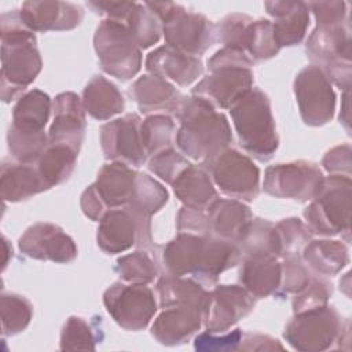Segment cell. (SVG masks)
Returning <instances> with one entry per match:
<instances>
[{
  "label": "cell",
  "mask_w": 352,
  "mask_h": 352,
  "mask_svg": "<svg viewBox=\"0 0 352 352\" xmlns=\"http://www.w3.org/2000/svg\"><path fill=\"white\" fill-rule=\"evenodd\" d=\"M94 48L104 73L126 81L142 67V52L125 23L103 19L94 34Z\"/></svg>",
  "instance_id": "52a82bcc"
},
{
  "label": "cell",
  "mask_w": 352,
  "mask_h": 352,
  "mask_svg": "<svg viewBox=\"0 0 352 352\" xmlns=\"http://www.w3.org/2000/svg\"><path fill=\"white\" fill-rule=\"evenodd\" d=\"M206 235L179 232L170 239L160 254V265L164 275H194L199 268Z\"/></svg>",
  "instance_id": "cb8c5ba5"
},
{
  "label": "cell",
  "mask_w": 352,
  "mask_h": 352,
  "mask_svg": "<svg viewBox=\"0 0 352 352\" xmlns=\"http://www.w3.org/2000/svg\"><path fill=\"white\" fill-rule=\"evenodd\" d=\"M168 199L169 194L160 182L147 173L138 172L132 199L126 206L151 219V216L157 213Z\"/></svg>",
  "instance_id": "ab89813d"
},
{
  "label": "cell",
  "mask_w": 352,
  "mask_h": 352,
  "mask_svg": "<svg viewBox=\"0 0 352 352\" xmlns=\"http://www.w3.org/2000/svg\"><path fill=\"white\" fill-rule=\"evenodd\" d=\"M206 216L209 235L235 245L242 241L253 220L250 208L231 198H217L206 209Z\"/></svg>",
  "instance_id": "44dd1931"
},
{
  "label": "cell",
  "mask_w": 352,
  "mask_h": 352,
  "mask_svg": "<svg viewBox=\"0 0 352 352\" xmlns=\"http://www.w3.org/2000/svg\"><path fill=\"white\" fill-rule=\"evenodd\" d=\"M166 45L191 55L201 56L216 40V26L205 15L188 12L183 6L162 23Z\"/></svg>",
  "instance_id": "9a60e30c"
},
{
  "label": "cell",
  "mask_w": 352,
  "mask_h": 352,
  "mask_svg": "<svg viewBox=\"0 0 352 352\" xmlns=\"http://www.w3.org/2000/svg\"><path fill=\"white\" fill-rule=\"evenodd\" d=\"M87 6L96 14L104 15L106 19H113L125 23L135 3L132 1H88Z\"/></svg>",
  "instance_id": "11a10c76"
},
{
  "label": "cell",
  "mask_w": 352,
  "mask_h": 352,
  "mask_svg": "<svg viewBox=\"0 0 352 352\" xmlns=\"http://www.w3.org/2000/svg\"><path fill=\"white\" fill-rule=\"evenodd\" d=\"M103 340L102 327L96 320L88 322L81 316H70L60 331V351H95Z\"/></svg>",
  "instance_id": "8d00e7d4"
},
{
  "label": "cell",
  "mask_w": 352,
  "mask_h": 352,
  "mask_svg": "<svg viewBox=\"0 0 352 352\" xmlns=\"http://www.w3.org/2000/svg\"><path fill=\"white\" fill-rule=\"evenodd\" d=\"M98 246L107 254L122 253L132 246L155 253L151 219L129 206L107 210L99 220Z\"/></svg>",
  "instance_id": "ba28073f"
},
{
  "label": "cell",
  "mask_w": 352,
  "mask_h": 352,
  "mask_svg": "<svg viewBox=\"0 0 352 352\" xmlns=\"http://www.w3.org/2000/svg\"><path fill=\"white\" fill-rule=\"evenodd\" d=\"M78 153L63 144H50L34 162L47 188L62 184L72 176Z\"/></svg>",
  "instance_id": "e575fe53"
},
{
  "label": "cell",
  "mask_w": 352,
  "mask_h": 352,
  "mask_svg": "<svg viewBox=\"0 0 352 352\" xmlns=\"http://www.w3.org/2000/svg\"><path fill=\"white\" fill-rule=\"evenodd\" d=\"M352 182L342 175L323 177L322 184L304 210V219L311 234L333 236L351 230ZM349 238V236H348Z\"/></svg>",
  "instance_id": "5b68a950"
},
{
  "label": "cell",
  "mask_w": 352,
  "mask_h": 352,
  "mask_svg": "<svg viewBox=\"0 0 352 352\" xmlns=\"http://www.w3.org/2000/svg\"><path fill=\"white\" fill-rule=\"evenodd\" d=\"M114 271L122 282L148 285L158 276L160 265L155 260V253L138 249L118 257Z\"/></svg>",
  "instance_id": "d590c367"
},
{
  "label": "cell",
  "mask_w": 352,
  "mask_h": 352,
  "mask_svg": "<svg viewBox=\"0 0 352 352\" xmlns=\"http://www.w3.org/2000/svg\"><path fill=\"white\" fill-rule=\"evenodd\" d=\"M103 304L113 320L128 331L146 329L157 312L154 292L147 285L122 280L106 289Z\"/></svg>",
  "instance_id": "8fae6325"
},
{
  "label": "cell",
  "mask_w": 352,
  "mask_h": 352,
  "mask_svg": "<svg viewBox=\"0 0 352 352\" xmlns=\"http://www.w3.org/2000/svg\"><path fill=\"white\" fill-rule=\"evenodd\" d=\"M256 298L241 285H217L208 296L204 311V326L212 333H226L238 320L248 316Z\"/></svg>",
  "instance_id": "2e32d148"
},
{
  "label": "cell",
  "mask_w": 352,
  "mask_h": 352,
  "mask_svg": "<svg viewBox=\"0 0 352 352\" xmlns=\"http://www.w3.org/2000/svg\"><path fill=\"white\" fill-rule=\"evenodd\" d=\"M301 253L311 272L324 278L337 275L349 263L348 246L337 239L309 241Z\"/></svg>",
  "instance_id": "1f68e13d"
},
{
  "label": "cell",
  "mask_w": 352,
  "mask_h": 352,
  "mask_svg": "<svg viewBox=\"0 0 352 352\" xmlns=\"http://www.w3.org/2000/svg\"><path fill=\"white\" fill-rule=\"evenodd\" d=\"M146 70L180 87H188L204 73L199 58L183 54L169 45H161L151 51L144 62Z\"/></svg>",
  "instance_id": "7402d4cb"
},
{
  "label": "cell",
  "mask_w": 352,
  "mask_h": 352,
  "mask_svg": "<svg viewBox=\"0 0 352 352\" xmlns=\"http://www.w3.org/2000/svg\"><path fill=\"white\" fill-rule=\"evenodd\" d=\"M18 248L25 256L44 261L70 263L77 257L73 238L52 223H36L26 228Z\"/></svg>",
  "instance_id": "e0dca14e"
},
{
  "label": "cell",
  "mask_w": 352,
  "mask_h": 352,
  "mask_svg": "<svg viewBox=\"0 0 352 352\" xmlns=\"http://www.w3.org/2000/svg\"><path fill=\"white\" fill-rule=\"evenodd\" d=\"M19 12L34 33L72 30L81 23L84 16L80 6L66 1H25Z\"/></svg>",
  "instance_id": "d6986e66"
},
{
  "label": "cell",
  "mask_w": 352,
  "mask_h": 352,
  "mask_svg": "<svg viewBox=\"0 0 352 352\" xmlns=\"http://www.w3.org/2000/svg\"><path fill=\"white\" fill-rule=\"evenodd\" d=\"M239 146L257 161L272 158L279 147L271 100L260 88H252L230 109Z\"/></svg>",
  "instance_id": "277c9868"
},
{
  "label": "cell",
  "mask_w": 352,
  "mask_h": 352,
  "mask_svg": "<svg viewBox=\"0 0 352 352\" xmlns=\"http://www.w3.org/2000/svg\"><path fill=\"white\" fill-rule=\"evenodd\" d=\"M331 293H333L331 283L324 276L314 275L311 282L300 293L294 294L292 301L293 312L298 314V312L323 307L329 304V298Z\"/></svg>",
  "instance_id": "c3c4849f"
},
{
  "label": "cell",
  "mask_w": 352,
  "mask_h": 352,
  "mask_svg": "<svg viewBox=\"0 0 352 352\" xmlns=\"http://www.w3.org/2000/svg\"><path fill=\"white\" fill-rule=\"evenodd\" d=\"M280 51L275 37L272 22L268 19L253 21L246 54L252 60H265L274 58Z\"/></svg>",
  "instance_id": "bcb514c9"
},
{
  "label": "cell",
  "mask_w": 352,
  "mask_h": 352,
  "mask_svg": "<svg viewBox=\"0 0 352 352\" xmlns=\"http://www.w3.org/2000/svg\"><path fill=\"white\" fill-rule=\"evenodd\" d=\"M348 4L345 1H314L308 3L319 28H337L349 22Z\"/></svg>",
  "instance_id": "f907efd6"
},
{
  "label": "cell",
  "mask_w": 352,
  "mask_h": 352,
  "mask_svg": "<svg viewBox=\"0 0 352 352\" xmlns=\"http://www.w3.org/2000/svg\"><path fill=\"white\" fill-rule=\"evenodd\" d=\"M190 165L191 164L187 161V158L173 147L150 157L148 161L150 172H153L168 184H173L180 173Z\"/></svg>",
  "instance_id": "681fc988"
},
{
  "label": "cell",
  "mask_w": 352,
  "mask_h": 352,
  "mask_svg": "<svg viewBox=\"0 0 352 352\" xmlns=\"http://www.w3.org/2000/svg\"><path fill=\"white\" fill-rule=\"evenodd\" d=\"M125 25L140 50L157 44L161 38L162 23L144 3H135Z\"/></svg>",
  "instance_id": "7bdbcfd3"
},
{
  "label": "cell",
  "mask_w": 352,
  "mask_h": 352,
  "mask_svg": "<svg viewBox=\"0 0 352 352\" xmlns=\"http://www.w3.org/2000/svg\"><path fill=\"white\" fill-rule=\"evenodd\" d=\"M52 110V100L48 94L40 89H30L25 92L21 98H18L14 109H12V126L30 131L40 132L44 131L50 113Z\"/></svg>",
  "instance_id": "836d02e7"
},
{
  "label": "cell",
  "mask_w": 352,
  "mask_h": 352,
  "mask_svg": "<svg viewBox=\"0 0 352 352\" xmlns=\"http://www.w3.org/2000/svg\"><path fill=\"white\" fill-rule=\"evenodd\" d=\"M1 336L12 337L23 331L33 318V304L23 296L3 293L0 296Z\"/></svg>",
  "instance_id": "60d3db41"
},
{
  "label": "cell",
  "mask_w": 352,
  "mask_h": 352,
  "mask_svg": "<svg viewBox=\"0 0 352 352\" xmlns=\"http://www.w3.org/2000/svg\"><path fill=\"white\" fill-rule=\"evenodd\" d=\"M160 308L192 307L205 311L209 292L192 278L162 275L155 285Z\"/></svg>",
  "instance_id": "4dcf8cb0"
},
{
  "label": "cell",
  "mask_w": 352,
  "mask_h": 352,
  "mask_svg": "<svg viewBox=\"0 0 352 352\" xmlns=\"http://www.w3.org/2000/svg\"><path fill=\"white\" fill-rule=\"evenodd\" d=\"M128 94L138 104L140 113L147 116H175L183 99V95L170 81L151 73L139 77L129 87Z\"/></svg>",
  "instance_id": "ffe728a7"
},
{
  "label": "cell",
  "mask_w": 352,
  "mask_h": 352,
  "mask_svg": "<svg viewBox=\"0 0 352 352\" xmlns=\"http://www.w3.org/2000/svg\"><path fill=\"white\" fill-rule=\"evenodd\" d=\"M140 126L142 120L136 113L125 114L102 125L100 147L104 158L135 168L142 166L147 154L143 147Z\"/></svg>",
  "instance_id": "5bb4252c"
},
{
  "label": "cell",
  "mask_w": 352,
  "mask_h": 352,
  "mask_svg": "<svg viewBox=\"0 0 352 352\" xmlns=\"http://www.w3.org/2000/svg\"><path fill=\"white\" fill-rule=\"evenodd\" d=\"M175 116L180 124L175 142L194 161L206 165L232 143L227 117L201 96H183Z\"/></svg>",
  "instance_id": "6da1fadb"
},
{
  "label": "cell",
  "mask_w": 352,
  "mask_h": 352,
  "mask_svg": "<svg viewBox=\"0 0 352 352\" xmlns=\"http://www.w3.org/2000/svg\"><path fill=\"white\" fill-rule=\"evenodd\" d=\"M351 30L349 22L337 28L316 26L307 40L305 51L331 84L344 91L351 88Z\"/></svg>",
  "instance_id": "8992f818"
},
{
  "label": "cell",
  "mask_w": 352,
  "mask_h": 352,
  "mask_svg": "<svg viewBox=\"0 0 352 352\" xmlns=\"http://www.w3.org/2000/svg\"><path fill=\"white\" fill-rule=\"evenodd\" d=\"M294 96L304 124L322 126L336 111V92L326 74L315 65L305 66L294 78Z\"/></svg>",
  "instance_id": "7c38bea8"
},
{
  "label": "cell",
  "mask_w": 352,
  "mask_h": 352,
  "mask_svg": "<svg viewBox=\"0 0 352 352\" xmlns=\"http://www.w3.org/2000/svg\"><path fill=\"white\" fill-rule=\"evenodd\" d=\"M176 198L187 208L206 210L219 197L206 165H190L172 184Z\"/></svg>",
  "instance_id": "83f0119b"
},
{
  "label": "cell",
  "mask_w": 352,
  "mask_h": 352,
  "mask_svg": "<svg viewBox=\"0 0 352 352\" xmlns=\"http://www.w3.org/2000/svg\"><path fill=\"white\" fill-rule=\"evenodd\" d=\"M34 164L7 162L1 164L0 195L4 202H19L47 191Z\"/></svg>",
  "instance_id": "f1b7e54d"
},
{
  "label": "cell",
  "mask_w": 352,
  "mask_h": 352,
  "mask_svg": "<svg viewBox=\"0 0 352 352\" xmlns=\"http://www.w3.org/2000/svg\"><path fill=\"white\" fill-rule=\"evenodd\" d=\"M7 143L8 151L16 162L34 164L48 146V133H45V131H22L10 125Z\"/></svg>",
  "instance_id": "b9f144b4"
},
{
  "label": "cell",
  "mask_w": 352,
  "mask_h": 352,
  "mask_svg": "<svg viewBox=\"0 0 352 352\" xmlns=\"http://www.w3.org/2000/svg\"><path fill=\"white\" fill-rule=\"evenodd\" d=\"M140 135L147 157H153L173 147L176 139V124L168 114H151L142 121Z\"/></svg>",
  "instance_id": "f35d334b"
},
{
  "label": "cell",
  "mask_w": 352,
  "mask_h": 352,
  "mask_svg": "<svg viewBox=\"0 0 352 352\" xmlns=\"http://www.w3.org/2000/svg\"><path fill=\"white\" fill-rule=\"evenodd\" d=\"M241 263V252L235 243L206 235L199 268L191 276L204 286H213L219 276Z\"/></svg>",
  "instance_id": "f546056e"
},
{
  "label": "cell",
  "mask_w": 352,
  "mask_h": 352,
  "mask_svg": "<svg viewBox=\"0 0 352 352\" xmlns=\"http://www.w3.org/2000/svg\"><path fill=\"white\" fill-rule=\"evenodd\" d=\"M282 276V264L270 254H253L241 258L239 283L254 298L276 294Z\"/></svg>",
  "instance_id": "484cf974"
},
{
  "label": "cell",
  "mask_w": 352,
  "mask_h": 352,
  "mask_svg": "<svg viewBox=\"0 0 352 352\" xmlns=\"http://www.w3.org/2000/svg\"><path fill=\"white\" fill-rule=\"evenodd\" d=\"M344 323L333 305L294 314L287 322L283 338L301 352H320L333 346L342 336Z\"/></svg>",
  "instance_id": "9c48e42d"
},
{
  "label": "cell",
  "mask_w": 352,
  "mask_h": 352,
  "mask_svg": "<svg viewBox=\"0 0 352 352\" xmlns=\"http://www.w3.org/2000/svg\"><path fill=\"white\" fill-rule=\"evenodd\" d=\"M242 351H283V345L267 334L243 333L239 348Z\"/></svg>",
  "instance_id": "6f0895ef"
},
{
  "label": "cell",
  "mask_w": 352,
  "mask_h": 352,
  "mask_svg": "<svg viewBox=\"0 0 352 352\" xmlns=\"http://www.w3.org/2000/svg\"><path fill=\"white\" fill-rule=\"evenodd\" d=\"M213 184L231 199L252 202L260 192V169L253 160L235 150L227 148L206 164Z\"/></svg>",
  "instance_id": "30bf717a"
},
{
  "label": "cell",
  "mask_w": 352,
  "mask_h": 352,
  "mask_svg": "<svg viewBox=\"0 0 352 352\" xmlns=\"http://www.w3.org/2000/svg\"><path fill=\"white\" fill-rule=\"evenodd\" d=\"M204 324V312L192 307H168L151 324V336L162 345L173 346L187 342Z\"/></svg>",
  "instance_id": "603a6c76"
},
{
  "label": "cell",
  "mask_w": 352,
  "mask_h": 352,
  "mask_svg": "<svg viewBox=\"0 0 352 352\" xmlns=\"http://www.w3.org/2000/svg\"><path fill=\"white\" fill-rule=\"evenodd\" d=\"M242 330L234 329L226 333H199L194 340L197 351H236L242 340Z\"/></svg>",
  "instance_id": "816d5d0a"
},
{
  "label": "cell",
  "mask_w": 352,
  "mask_h": 352,
  "mask_svg": "<svg viewBox=\"0 0 352 352\" xmlns=\"http://www.w3.org/2000/svg\"><path fill=\"white\" fill-rule=\"evenodd\" d=\"M282 276L279 289L275 296L297 294L300 293L314 278L315 274L307 267L300 254L283 257L282 261Z\"/></svg>",
  "instance_id": "7dc6e473"
},
{
  "label": "cell",
  "mask_w": 352,
  "mask_h": 352,
  "mask_svg": "<svg viewBox=\"0 0 352 352\" xmlns=\"http://www.w3.org/2000/svg\"><path fill=\"white\" fill-rule=\"evenodd\" d=\"M323 177V172L314 162L276 164L265 169L263 188L275 198L308 202L316 195Z\"/></svg>",
  "instance_id": "4fadbf2b"
},
{
  "label": "cell",
  "mask_w": 352,
  "mask_h": 352,
  "mask_svg": "<svg viewBox=\"0 0 352 352\" xmlns=\"http://www.w3.org/2000/svg\"><path fill=\"white\" fill-rule=\"evenodd\" d=\"M253 63L242 51L221 48L208 60L210 74L198 81L191 92L216 109H231L253 88Z\"/></svg>",
  "instance_id": "3957f363"
},
{
  "label": "cell",
  "mask_w": 352,
  "mask_h": 352,
  "mask_svg": "<svg viewBox=\"0 0 352 352\" xmlns=\"http://www.w3.org/2000/svg\"><path fill=\"white\" fill-rule=\"evenodd\" d=\"M236 246L241 258L253 254H270L280 258L275 224L261 217H253L245 236Z\"/></svg>",
  "instance_id": "74e56055"
},
{
  "label": "cell",
  "mask_w": 352,
  "mask_h": 352,
  "mask_svg": "<svg viewBox=\"0 0 352 352\" xmlns=\"http://www.w3.org/2000/svg\"><path fill=\"white\" fill-rule=\"evenodd\" d=\"M267 12L274 18L272 29L278 45L300 44L309 25V8L304 1H265Z\"/></svg>",
  "instance_id": "d4e9b609"
},
{
  "label": "cell",
  "mask_w": 352,
  "mask_h": 352,
  "mask_svg": "<svg viewBox=\"0 0 352 352\" xmlns=\"http://www.w3.org/2000/svg\"><path fill=\"white\" fill-rule=\"evenodd\" d=\"M351 146L348 143L336 146L324 154L322 165L330 175H342L351 177Z\"/></svg>",
  "instance_id": "db71d44e"
},
{
  "label": "cell",
  "mask_w": 352,
  "mask_h": 352,
  "mask_svg": "<svg viewBox=\"0 0 352 352\" xmlns=\"http://www.w3.org/2000/svg\"><path fill=\"white\" fill-rule=\"evenodd\" d=\"M280 258L297 256L311 241V231L307 224L297 217H287L275 224Z\"/></svg>",
  "instance_id": "f6af8a7d"
},
{
  "label": "cell",
  "mask_w": 352,
  "mask_h": 352,
  "mask_svg": "<svg viewBox=\"0 0 352 352\" xmlns=\"http://www.w3.org/2000/svg\"><path fill=\"white\" fill-rule=\"evenodd\" d=\"M136 176L138 172L122 162L113 161L100 168L94 186L109 210L124 208L131 202Z\"/></svg>",
  "instance_id": "4316f807"
},
{
  "label": "cell",
  "mask_w": 352,
  "mask_h": 352,
  "mask_svg": "<svg viewBox=\"0 0 352 352\" xmlns=\"http://www.w3.org/2000/svg\"><path fill=\"white\" fill-rule=\"evenodd\" d=\"M80 204H81L82 213L94 221H99L103 217V214L109 210L104 206L103 201L100 199V197H99L94 184H91L89 187H87L84 190V192L81 194V202Z\"/></svg>",
  "instance_id": "9f6ffc18"
},
{
  "label": "cell",
  "mask_w": 352,
  "mask_h": 352,
  "mask_svg": "<svg viewBox=\"0 0 352 352\" xmlns=\"http://www.w3.org/2000/svg\"><path fill=\"white\" fill-rule=\"evenodd\" d=\"M54 120L48 131L50 144H63L80 151L85 132V110L74 92H62L52 102Z\"/></svg>",
  "instance_id": "ac0fdd59"
},
{
  "label": "cell",
  "mask_w": 352,
  "mask_h": 352,
  "mask_svg": "<svg viewBox=\"0 0 352 352\" xmlns=\"http://www.w3.org/2000/svg\"><path fill=\"white\" fill-rule=\"evenodd\" d=\"M176 227L179 232L209 235L206 210H198V209L183 206L177 213Z\"/></svg>",
  "instance_id": "f5cc1de1"
},
{
  "label": "cell",
  "mask_w": 352,
  "mask_h": 352,
  "mask_svg": "<svg viewBox=\"0 0 352 352\" xmlns=\"http://www.w3.org/2000/svg\"><path fill=\"white\" fill-rule=\"evenodd\" d=\"M1 34V100L10 103L21 98L23 91L41 72L43 60L36 47V34L23 22L19 10L3 12Z\"/></svg>",
  "instance_id": "7a4b0ae2"
},
{
  "label": "cell",
  "mask_w": 352,
  "mask_h": 352,
  "mask_svg": "<svg viewBox=\"0 0 352 352\" xmlns=\"http://www.w3.org/2000/svg\"><path fill=\"white\" fill-rule=\"evenodd\" d=\"M253 21V18L245 14H230L216 26V38L223 44V48L246 54Z\"/></svg>",
  "instance_id": "ee69618b"
},
{
  "label": "cell",
  "mask_w": 352,
  "mask_h": 352,
  "mask_svg": "<svg viewBox=\"0 0 352 352\" xmlns=\"http://www.w3.org/2000/svg\"><path fill=\"white\" fill-rule=\"evenodd\" d=\"M85 113L104 121L124 111L125 100L120 89L103 76H94L85 85L81 96Z\"/></svg>",
  "instance_id": "d6a6232c"
}]
</instances>
